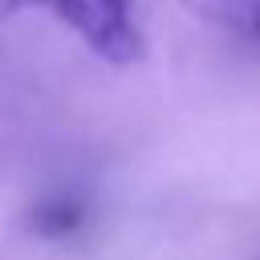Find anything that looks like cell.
<instances>
[{
  "instance_id": "6da1fadb",
  "label": "cell",
  "mask_w": 260,
  "mask_h": 260,
  "mask_svg": "<svg viewBox=\"0 0 260 260\" xmlns=\"http://www.w3.org/2000/svg\"><path fill=\"white\" fill-rule=\"evenodd\" d=\"M53 8L98 57L126 65L142 57V32L134 24L130 0H37Z\"/></svg>"
},
{
  "instance_id": "7a4b0ae2",
  "label": "cell",
  "mask_w": 260,
  "mask_h": 260,
  "mask_svg": "<svg viewBox=\"0 0 260 260\" xmlns=\"http://www.w3.org/2000/svg\"><path fill=\"white\" fill-rule=\"evenodd\" d=\"M187 8L236 32H260V0H187Z\"/></svg>"
},
{
  "instance_id": "3957f363",
  "label": "cell",
  "mask_w": 260,
  "mask_h": 260,
  "mask_svg": "<svg viewBox=\"0 0 260 260\" xmlns=\"http://www.w3.org/2000/svg\"><path fill=\"white\" fill-rule=\"evenodd\" d=\"M77 219H81V211H77L73 203H65V199L45 203V207H37V211H32V228H37L41 236H65Z\"/></svg>"
}]
</instances>
